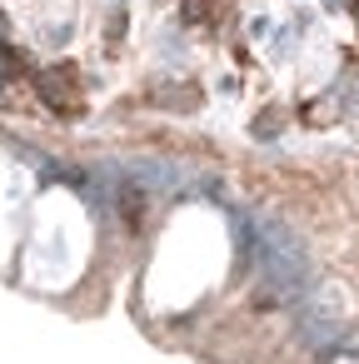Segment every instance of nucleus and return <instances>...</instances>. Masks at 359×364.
<instances>
[]
</instances>
